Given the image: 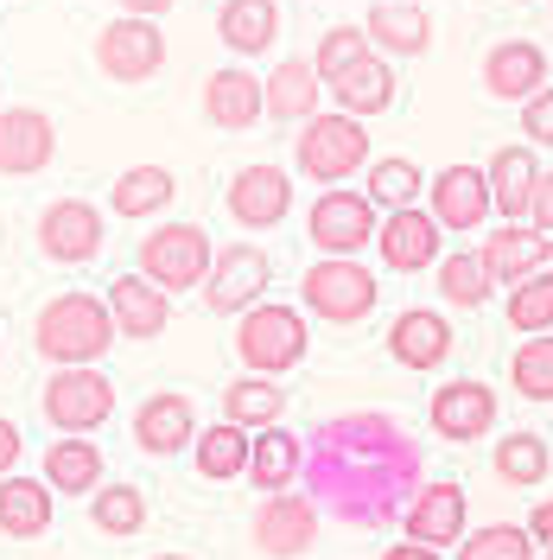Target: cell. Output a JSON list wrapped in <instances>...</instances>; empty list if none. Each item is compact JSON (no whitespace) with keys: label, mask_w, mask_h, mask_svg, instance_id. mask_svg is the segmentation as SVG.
Segmentation results:
<instances>
[{"label":"cell","mask_w":553,"mask_h":560,"mask_svg":"<svg viewBox=\"0 0 553 560\" xmlns=\"http://www.w3.org/2000/svg\"><path fill=\"white\" fill-rule=\"evenodd\" d=\"M426 458L420 440L381 408H350V415L318 420L306 433V471L299 485L318 503V516L350 528H388L408 516L420 497Z\"/></svg>","instance_id":"6da1fadb"},{"label":"cell","mask_w":553,"mask_h":560,"mask_svg":"<svg viewBox=\"0 0 553 560\" xmlns=\"http://www.w3.org/2000/svg\"><path fill=\"white\" fill-rule=\"evenodd\" d=\"M115 338H121V331H115V313H108V300H96V293H58V300H45L38 318H33V345L51 370L103 363Z\"/></svg>","instance_id":"7a4b0ae2"},{"label":"cell","mask_w":553,"mask_h":560,"mask_svg":"<svg viewBox=\"0 0 553 560\" xmlns=\"http://www.w3.org/2000/svg\"><path fill=\"white\" fill-rule=\"evenodd\" d=\"M293 166L311 178V185H344L369 166V128L356 121V115H311L299 121V140H293Z\"/></svg>","instance_id":"3957f363"},{"label":"cell","mask_w":553,"mask_h":560,"mask_svg":"<svg viewBox=\"0 0 553 560\" xmlns=\"http://www.w3.org/2000/svg\"><path fill=\"white\" fill-rule=\"evenodd\" d=\"M381 300V280L356 261V255H318L299 280V313L325 318V325H356L369 318Z\"/></svg>","instance_id":"277c9868"},{"label":"cell","mask_w":553,"mask_h":560,"mask_svg":"<svg viewBox=\"0 0 553 560\" xmlns=\"http://www.w3.org/2000/svg\"><path fill=\"white\" fill-rule=\"evenodd\" d=\"M306 345H311V331H306V313L299 306L261 300L236 325V357H243L248 376H286V370H299L306 363Z\"/></svg>","instance_id":"5b68a950"},{"label":"cell","mask_w":553,"mask_h":560,"mask_svg":"<svg viewBox=\"0 0 553 560\" xmlns=\"http://www.w3.org/2000/svg\"><path fill=\"white\" fill-rule=\"evenodd\" d=\"M210 261H216V248H210V236L198 223H166V230H146L140 236V275L153 280V287H166V293L204 287Z\"/></svg>","instance_id":"8992f818"},{"label":"cell","mask_w":553,"mask_h":560,"mask_svg":"<svg viewBox=\"0 0 553 560\" xmlns=\"http://www.w3.org/2000/svg\"><path fill=\"white\" fill-rule=\"evenodd\" d=\"M381 230V210L369 191H350V185H331V191H318L306 210V236L318 255H356V248H369V236Z\"/></svg>","instance_id":"52a82bcc"},{"label":"cell","mask_w":553,"mask_h":560,"mask_svg":"<svg viewBox=\"0 0 553 560\" xmlns=\"http://www.w3.org/2000/svg\"><path fill=\"white\" fill-rule=\"evenodd\" d=\"M45 420L58 433H96L115 415V383H108L96 363H77V370H51V383L38 395Z\"/></svg>","instance_id":"ba28073f"},{"label":"cell","mask_w":553,"mask_h":560,"mask_svg":"<svg viewBox=\"0 0 553 560\" xmlns=\"http://www.w3.org/2000/svg\"><path fill=\"white\" fill-rule=\"evenodd\" d=\"M268 275H274L268 248L223 243V248H216V261H210V280H204V306L216 318H243L248 306H261V300H268Z\"/></svg>","instance_id":"9c48e42d"},{"label":"cell","mask_w":553,"mask_h":560,"mask_svg":"<svg viewBox=\"0 0 553 560\" xmlns=\"http://www.w3.org/2000/svg\"><path fill=\"white\" fill-rule=\"evenodd\" d=\"M160 65H166V33L153 20L115 13L96 33V70L108 83H146V77H160Z\"/></svg>","instance_id":"30bf717a"},{"label":"cell","mask_w":553,"mask_h":560,"mask_svg":"<svg viewBox=\"0 0 553 560\" xmlns=\"http://www.w3.org/2000/svg\"><path fill=\"white\" fill-rule=\"evenodd\" d=\"M103 210L90 205V198H51V205L38 210V255L45 261H58V268H83V261H96L103 255Z\"/></svg>","instance_id":"8fae6325"},{"label":"cell","mask_w":553,"mask_h":560,"mask_svg":"<svg viewBox=\"0 0 553 560\" xmlns=\"http://www.w3.org/2000/svg\"><path fill=\"white\" fill-rule=\"evenodd\" d=\"M318 541V503L306 490H274L255 510V548L268 560H299Z\"/></svg>","instance_id":"7c38bea8"},{"label":"cell","mask_w":553,"mask_h":560,"mask_svg":"<svg viewBox=\"0 0 553 560\" xmlns=\"http://www.w3.org/2000/svg\"><path fill=\"white\" fill-rule=\"evenodd\" d=\"M446 230H439V217L433 210H381V230H376V248L381 261L395 268V275H420V268H439V255H446Z\"/></svg>","instance_id":"4fadbf2b"},{"label":"cell","mask_w":553,"mask_h":560,"mask_svg":"<svg viewBox=\"0 0 553 560\" xmlns=\"http://www.w3.org/2000/svg\"><path fill=\"white\" fill-rule=\"evenodd\" d=\"M58 160V128L33 103L0 108V178H33Z\"/></svg>","instance_id":"5bb4252c"},{"label":"cell","mask_w":553,"mask_h":560,"mask_svg":"<svg viewBox=\"0 0 553 560\" xmlns=\"http://www.w3.org/2000/svg\"><path fill=\"white\" fill-rule=\"evenodd\" d=\"M426 210L439 217V230H484L496 198H490L484 166H439L426 178Z\"/></svg>","instance_id":"9a60e30c"},{"label":"cell","mask_w":553,"mask_h":560,"mask_svg":"<svg viewBox=\"0 0 553 560\" xmlns=\"http://www.w3.org/2000/svg\"><path fill=\"white\" fill-rule=\"evenodd\" d=\"M223 205H230V217H236L243 230H274L280 217L293 210V178H286V166H274V160H255V166H243V173L230 178Z\"/></svg>","instance_id":"2e32d148"},{"label":"cell","mask_w":553,"mask_h":560,"mask_svg":"<svg viewBox=\"0 0 553 560\" xmlns=\"http://www.w3.org/2000/svg\"><path fill=\"white\" fill-rule=\"evenodd\" d=\"M426 420H433V433H439V440L471 446V440H484L490 427H496V388L471 383V376H464V383H439V388H433Z\"/></svg>","instance_id":"e0dca14e"},{"label":"cell","mask_w":553,"mask_h":560,"mask_svg":"<svg viewBox=\"0 0 553 560\" xmlns=\"http://www.w3.org/2000/svg\"><path fill=\"white\" fill-rule=\"evenodd\" d=\"M191 440H198V408H191V395L160 388V395H146L134 408V446L146 458H173V453H185Z\"/></svg>","instance_id":"ac0fdd59"},{"label":"cell","mask_w":553,"mask_h":560,"mask_svg":"<svg viewBox=\"0 0 553 560\" xmlns=\"http://www.w3.org/2000/svg\"><path fill=\"white\" fill-rule=\"evenodd\" d=\"M204 115L210 128H223V135H248L261 115H268V90H261V77L243 65H223L204 77Z\"/></svg>","instance_id":"d6986e66"},{"label":"cell","mask_w":553,"mask_h":560,"mask_svg":"<svg viewBox=\"0 0 553 560\" xmlns=\"http://www.w3.org/2000/svg\"><path fill=\"white\" fill-rule=\"evenodd\" d=\"M401 528H408V541H420V548H439V555L458 548L464 541V485H451V478L420 485V497L408 503Z\"/></svg>","instance_id":"ffe728a7"},{"label":"cell","mask_w":553,"mask_h":560,"mask_svg":"<svg viewBox=\"0 0 553 560\" xmlns=\"http://www.w3.org/2000/svg\"><path fill=\"white\" fill-rule=\"evenodd\" d=\"M484 90L496 103H528V96H541L548 90V51L534 45V38H503L496 51L484 58Z\"/></svg>","instance_id":"44dd1931"},{"label":"cell","mask_w":553,"mask_h":560,"mask_svg":"<svg viewBox=\"0 0 553 560\" xmlns=\"http://www.w3.org/2000/svg\"><path fill=\"white\" fill-rule=\"evenodd\" d=\"M484 268H490V280L496 287H521L528 275H541V268H553V236L548 230H521V223H509V230H490L484 236Z\"/></svg>","instance_id":"7402d4cb"},{"label":"cell","mask_w":553,"mask_h":560,"mask_svg":"<svg viewBox=\"0 0 553 560\" xmlns=\"http://www.w3.org/2000/svg\"><path fill=\"white\" fill-rule=\"evenodd\" d=\"M363 33H369V45L381 58H426L433 51V20H426L420 0H376Z\"/></svg>","instance_id":"603a6c76"},{"label":"cell","mask_w":553,"mask_h":560,"mask_svg":"<svg viewBox=\"0 0 553 560\" xmlns=\"http://www.w3.org/2000/svg\"><path fill=\"white\" fill-rule=\"evenodd\" d=\"M103 300H108V313H115V331L121 338H160L173 325V293L153 287L146 275H121Z\"/></svg>","instance_id":"cb8c5ba5"},{"label":"cell","mask_w":553,"mask_h":560,"mask_svg":"<svg viewBox=\"0 0 553 560\" xmlns=\"http://www.w3.org/2000/svg\"><path fill=\"white\" fill-rule=\"evenodd\" d=\"M388 357L401 370H439L451 357V325L439 313H426V306H408L395 318V331H388Z\"/></svg>","instance_id":"d4e9b609"},{"label":"cell","mask_w":553,"mask_h":560,"mask_svg":"<svg viewBox=\"0 0 553 560\" xmlns=\"http://www.w3.org/2000/svg\"><path fill=\"white\" fill-rule=\"evenodd\" d=\"M484 173H490L496 217L521 223V217H528V205H534V185H541V160H534V147H528V140H521V147H496Z\"/></svg>","instance_id":"484cf974"},{"label":"cell","mask_w":553,"mask_h":560,"mask_svg":"<svg viewBox=\"0 0 553 560\" xmlns=\"http://www.w3.org/2000/svg\"><path fill=\"white\" fill-rule=\"evenodd\" d=\"M38 478L58 490V497H96L103 490V453H96V440L90 433H58Z\"/></svg>","instance_id":"4316f807"},{"label":"cell","mask_w":553,"mask_h":560,"mask_svg":"<svg viewBox=\"0 0 553 560\" xmlns=\"http://www.w3.org/2000/svg\"><path fill=\"white\" fill-rule=\"evenodd\" d=\"M325 90L338 96V108H344V115L369 121V115H381V108L395 103V65H388L381 51H363V58H356L344 77H331Z\"/></svg>","instance_id":"83f0119b"},{"label":"cell","mask_w":553,"mask_h":560,"mask_svg":"<svg viewBox=\"0 0 553 560\" xmlns=\"http://www.w3.org/2000/svg\"><path fill=\"white\" fill-rule=\"evenodd\" d=\"M299 471H306V440L286 433V427H261L255 446H248V485H261L274 497V490L299 485Z\"/></svg>","instance_id":"f1b7e54d"},{"label":"cell","mask_w":553,"mask_h":560,"mask_svg":"<svg viewBox=\"0 0 553 560\" xmlns=\"http://www.w3.org/2000/svg\"><path fill=\"white\" fill-rule=\"evenodd\" d=\"M178 198V178L173 166H128L108 191V210L121 223H146V217H166V205Z\"/></svg>","instance_id":"f546056e"},{"label":"cell","mask_w":553,"mask_h":560,"mask_svg":"<svg viewBox=\"0 0 553 560\" xmlns=\"http://www.w3.org/2000/svg\"><path fill=\"white\" fill-rule=\"evenodd\" d=\"M216 38H223L236 58H261L280 38V7L274 0H223V7H216Z\"/></svg>","instance_id":"4dcf8cb0"},{"label":"cell","mask_w":553,"mask_h":560,"mask_svg":"<svg viewBox=\"0 0 553 560\" xmlns=\"http://www.w3.org/2000/svg\"><path fill=\"white\" fill-rule=\"evenodd\" d=\"M51 497L58 490L45 485V478H0V535H13V541H38L45 528H51Z\"/></svg>","instance_id":"1f68e13d"},{"label":"cell","mask_w":553,"mask_h":560,"mask_svg":"<svg viewBox=\"0 0 553 560\" xmlns=\"http://www.w3.org/2000/svg\"><path fill=\"white\" fill-rule=\"evenodd\" d=\"M248 446H255V433L236 427V420H223V427H198L191 458H198V471L210 485H230V478H248Z\"/></svg>","instance_id":"d6a6232c"},{"label":"cell","mask_w":553,"mask_h":560,"mask_svg":"<svg viewBox=\"0 0 553 560\" xmlns=\"http://www.w3.org/2000/svg\"><path fill=\"white\" fill-rule=\"evenodd\" d=\"M268 121H311L318 115V70L306 65V58H286V65L268 70Z\"/></svg>","instance_id":"836d02e7"},{"label":"cell","mask_w":553,"mask_h":560,"mask_svg":"<svg viewBox=\"0 0 553 560\" xmlns=\"http://www.w3.org/2000/svg\"><path fill=\"white\" fill-rule=\"evenodd\" d=\"M280 415H286V388L274 376H236V383L223 388V420H236L248 433L280 427Z\"/></svg>","instance_id":"e575fe53"},{"label":"cell","mask_w":553,"mask_h":560,"mask_svg":"<svg viewBox=\"0 0 553 560\" xmlns=\"http://www.w3.org/2000/svg\"><path fill=\"white\" fill-rule=\"evenodd\" d=\"M439 293H446V306H464V313H478L490 306V293H496V280H490L484 255H471V248H458V255H439Z\"/></svg>","instance_id":"d590c367"},{"label":"cell","mask_w":553,"mask_h":560,"mask_svg":"<svg viewBox=\"0 0 553 560\" xmlns=\"http://www.w3.org/2000/svg\"><path fill=\"white\" fill-rule=\"evenodd\" d=\"M548 465H553V453H548L541 433H503V440H496V478H503V485H516V490L541 485Z\"/></svg>","instance_id":"8d00e7d4"},{"label":"cell","mask_w":553,"mask_h":560,"mask_svg":"<svg viewBox=\"0 0 553 560\" xmlns=\"http://www.w3.org/2000/svg\"><path fill=\"white\" fill-rule=\"evenodd\" d=\"M90 523L103 528V535H115V541H128V535H140V523H146V497H140L134 485H103L90 497Z\"/></svg>","instance_id":"74e56055"},{"label":"cell","mask_w":553,"mask_h":560,"mask_svg":"<svg viewBox=\"0 0 553 560\" xmlns=\"http://www.w3.org/2000/svg\"><path fill=\"white\" fill-rule=\"evenodd\" d=\"M458 560H541V548H534L528 523H490L458 541Z\"/></svg>","instance_id":"f35d334b"},{"label":"cell","mask_w":553,"mask_h":560,"mask_svg":"<svg viewBox=\"0 0 553 560\" xmlns=\"http://www.w3.org/2000/svg\"><path fill=\"white\" fill-rule=\"evenodd\" d=\"M369 198H376V210L420 205V166H414V160H401V153H381V160H369Z\"/></svg>","instance_id":"ab89813d"},{"label":"cell","mask_w":553,"mask_h":560,"mask_svg":"<svg viewBox=\"0 0 553 560\" xmlns=\"http://www.w3.org/2000/svg\"><path fill=\"white\" fill-rule=\"evenodd\" d=\"M509 325L528 331V338L553 331V268H541V275H528L521 287H509Z\"/></svg>","instance_id":"60d3db41"},{"label":"cell","mask_w":553,"mask_h":560,"mask_svg":"<svg viewBox=\"0 0 553 560\" xmlns=\"http://www.w3.org/2000/svg\"><path fill=\"white\" fill-rule=\"evenodd\" d=\"M509 376H516V395H528V401H553V331L521 338Z\"/></svg>","instance_id":"b9f144b4"},{"label":"cell","mask_w":553,"mask_h":560,"mask_svg":"<svg viewBox=\"0 0 553 560\" xmlns=\"http://www.w3.org/2000/svg\"><path fill=\"white\" fill-rule=\"evenodd\" d=\"M363 51H376L363 26H331V33L318 38V58H311V70H318V83H331V77H344V70L356 65Z\"/></svg>","instance_id":"7bdbcfd3"},{"label":"cell","mask_w":553,"mask_h":560,"mask_svg":"<svg viewBox=\"0 0 553 560\" xmlns=\"http://www.w3.org/2000/svg\"><path fill=\"white\" fill-rule=\"evenodd\" d=\"M521 135H528V147H553V83L521 103Z\"/></svg>","instance_id":"ee69618b"},{"label":"cell","mask_w":553,"mask_h":560,"mask_svg":"<svg viewBox=\"0 0 553 560\" xmlns=\"http://www.w3.org/2000/svg\"><path fill=\"white\" fill-rule=\"evenodd\" d=\"M20 453H26V433H20V420L0 415V478H13V471H20Z\"/></svg>","instance_id":"f6af8a7d"},{"label":"cell","mask_w":553,"mask_h":560,"mask_svg":"<svg viewBox=\"0 0 553 560\" xmlns=\"http://www.w3.org/2000/svg\"><path fill=\"white\" fill-rule=\"evenodd\" d=\"M528 223H534V230H548V236H553V173H548V166H541V185H534V205H528Z\"/></svg>","instance_id":"bcb514c9"},{"label":"cell","mask_w":553,"mask_h":560,"mask_svg":"<svg viewBox=\"0 0 553 560\" xmlns=\"http://www.w3.org/2000/svg\"><path fill=\"white\" fill-rule=\"evenodd\" d=\"M528 535H534V548H541V555H553V497H548V503H534Z\"/></svg>","instance_id":"7dc6e473"},{"label":"cell","mask_w":553,"mask_h":560,"mask_svg":"<svg viewBox=\"0 0 553 560\" xmlns=\"http://www.w3.org/2000/svg\"><path fill=\"white\" fill-rule=\"evenodd\" d=\"M121 13H140V20H160V13H173L178 0H115Z\"/></svg>","instance_id":"c3c4849f"},{"label":"cell","mask_w":553,"mask_h":560,"mask_svg":"<svg viewBox=\"0 0 553 560\" xmlns=\"http://www.w3.org/2000/svg\"><path fill=\"white\" fill-rule=\"evenodd\" d=\"M381 560H446V555H439V548H420V541H395Z\"/></svg>","instance_id":"681fc988"},{"label":"cell","mask_w":553,"mask_h":560,"mask_svg":"<svg viewBox=\"0 0 553 560\" xmlns=\"http://www.w3.org/2000/svg\"><path fill=\"white\" fill-rule=\"evenodd\" d=\"M153 560H191V555H153Z\"/></svg>","instance_id":"f907efd6"},{"label":"cell","mask_w":553,"mask_h":560,"mask_svg":"<svg viewBox=\"0 0 553 560\" xmlns=\"http://www.w3.org/2000/svg\"><path fill=\"white\" fill-rule=\"evenodd\" d=\"M541 560H553V555H541Z\"/></svg>","instance_id":"816d5d0a"}]
</instances>
